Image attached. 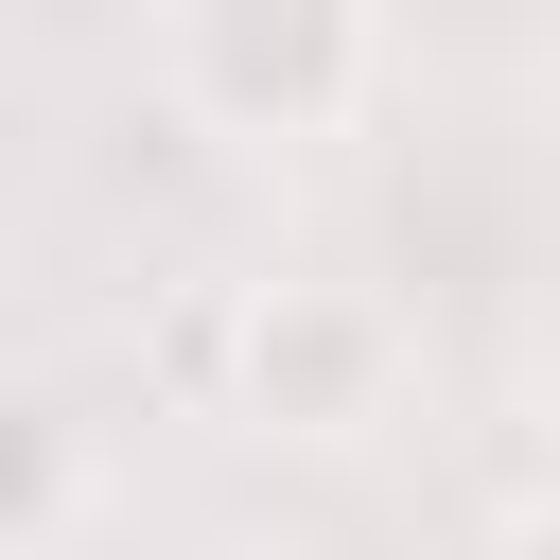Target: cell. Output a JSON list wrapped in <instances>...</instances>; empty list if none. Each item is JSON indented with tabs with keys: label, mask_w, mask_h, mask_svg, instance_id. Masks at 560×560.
Masks as SVG:
<instances>
[{
	"label": "cell",
	"mask_w": 560,
	"mask_h": 560,
	"mask_svg": "<svg viewBox=\"0 0 560 560\" xmlns=\"http://www.w3.org/2000/svg\"><path fill=\"white\" fill-rule=\"evenodd\" d=\"M245 385H262L298 438H350L368 385H385V315H368L350 280H262V315H245Z\"/></svg>",
	"instance_id": "cell-1"
},
{
	"label": "cell",
	"mask_w": 560,
	"mask_h": 560,
	"mask_svg": "<svg viewBox=\"0 0 560 560\" xmlns=\"http://www.w3.org/2000/svg\"><path fill=\"white\" fill-rule=\"evenodd\" d=\"M228 560H262V542H228Z\"/></svg>",
	"instance_id": "cell-2"
}]
</instances>
